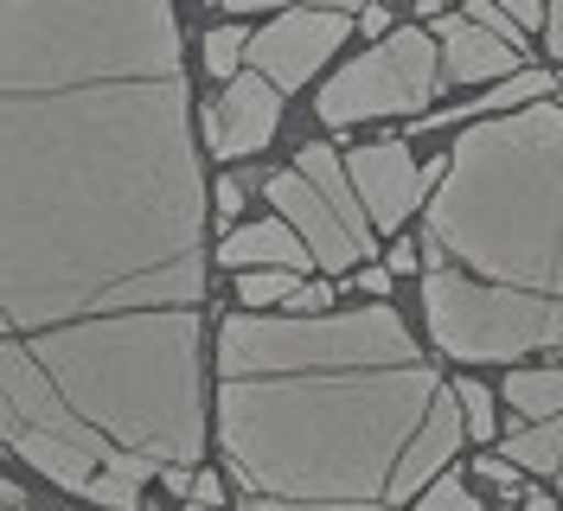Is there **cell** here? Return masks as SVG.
Segmentation results:
<instances>
[{
  "mask_svg": "<svg viewBox=\"0 0 563 511\" xmlns=\"http://www.w3.org/2000/svg\"><path fill=\"white\" fill-rule=\"evenodd\" d=\"M206 211L174 0H0V442L58 492L199 467Z\"/></svg>",
  "mask_w": 563,
  "mask_h": 511,
  "instance_id": "6da1fadb",
  "label": "cell"
},
{
  "mask_svg": "<svg viewBox=\"0 0 563 511\" xmlns=\"http://www.w3.org/2000/svg\"><path fill=\"white\" fill-rule=\"evenodd\" d=\"M218 442L238 506H410L455 467L467 409L390 301L224 313Z\"/></svg>",
  "mask_w": 563,
  "mask_h": 511,
  "instance_id": "7a4b0ae2",
  "label": "cell"
},
{
  "mask_svg": "<svg viewBox=\"0 0 563 511\" xmlns=\"http://www.w3.org/2000/svg\"><path fill=\"white\" fill-rule=\"evenodd\" d=\"M422 313L461 365L563 345V102L499 109L422 204Z\"/></svg>",
  "mask_w": 563,
  "mask_h": 511,
  "instance_id": "3957f363",
  "label": "cell"
},
{
  "mask_svg": "<svg viewBox=\"0 0 563 511\" xmlns=\"http://www.w3.org/2000/svg\"><path fill=\"white\" fill-rule=\"evenodd\" d=\"M435 97V38L422 26L378 38V52H358L346 70H333V84L320 90V122L340 135L372 115H422V102Z\"/></svg>",
  "mask_w": 563,
  "mask_h": 511,
  "instance_id": "277c9868",
  "label": "cell"
},
{
  "mask_svg": "<svg viewBox=\"0 0 563 511\" xmlns=\"http://www.w3.org/2000/svg\"><path fill=\"white\" fill-rule=\"evenodd\" d=\"M269 199L282 204V218L308 237V249L320 256V269L327 275H346L358 256H372V243H378V224H372V211H346L340 199H327L320 192V179L301 160L288 173H269Z\"/></svg>",
  "mask_w": 563,
  "mask_h": 511,
  "instance_id": "5b68a950",
  "label": "cell"
},
{
  "mask_svg": "<svg viewBox=\"0 0 563 511\" xmlns=\"http://www.w3.org/2000/svg\"><path fill=\"white\" fill-rule=\"evenodd\" d=\"M352 20L358 13H340V7H288L282 20H269L263 33L250 38V70H263L282 90H301L340 45H346Z\"/></svg>",
  "mask_w": 563,
  "mask_h": 511,
  "instance_id": "8992f818",
  "label": "cell"
},
{
  "mask_svg": "<svg viewBox=\"0 0 563 511\" xmlns=\"http://www.w3.org/2000/svg\"><path fill=\"white\" fill-rule=\"evenodd\" d=\"M346 173L358 186V199H365V211H372V224L378 231H404V218L422 204V192H435L449 179V160L417 167L404 141H378V147H352Z\"/></svg>",
  "mask_w": 563,
  "mask_h": 511,
  "instance_id": "52a82bcc",
  "label": "cell"
},
{
  "mask_svg": "<svg viewBox=\"0 0 563 511\" xmlns=\"http://www.w3.org/2000/svg\"><path fill=\"white\" fill-rule=\"evenodd\" d=\"M282 84H269L263 70H250V77H231L224 84V97L218 109L206 115V135H211V154H224V160H238V154H256V147H269L282 122Z\"/></svg>",
  "mask_w": 563,
  "mask_h": 511,
  "instance_id": "ba28073f",
  "label": "cell"
},
{
  "mask_svg": "<svg viewBox=\"0 0 563 511\" xmlns=\"http://www.w3.org/2000/svg\"><path fill=\"white\" fill-rule=\"evenodd\" d=\"M435 33H442V77H449V84H499V77L526 70V52H519L512 38L487 33V26L467 20V13H442Z\"/></svg>",
  "mask_w": 563,
  "mask_h": 511,
  "instance_id": "9c48e42d",
  "label": "cell"
},
{
  "mask_svg": "<svg viewBox=\"0 0 563 511\" xmlns=\"http://www.w3.org/2000/svg\"><path fill=\"white\" fill-rule=\"evenodd\" d=\"M218 263L224 269H320V256L308 249V237L288 224V218H269V224H250V231H224V249H218Z\"/></svg>",
  "mask_w": 563,
  "mask_h": 511,
  "instance_id": "30bf717a",
  "label": "cell"
},
{
  "mask_svg": "<svg viewBox=\"0 0 563 511\" xmlns=\"http://www.w3.org/2000/svg\"><path fill=\"white\" fill-rule=\"evenodd\" d=\"M558 90V77L551 70H538V65H526V70H512V77H499L481 102H455V109H435V115H417L422 129H442V122H461V115H487V109H526V102H544Z\"/></svg>",
  "mask_w": 563,
  "mask_h": 511,
  "instance_id": "8fae6325",
  "label": "cell"
},
{
  "mask_svg": "<svg viewBox=\"0 0 563 511\" xmlns=\"http://www.w3.org/2000/svg\"><path fill=\"white\" fill-rule=\"evenodd\" d=\"M506 403L519 409L526 422L563 415V365H551V371H512L506 377Z\"/></svg>",
  "mask_w": 563,
  "mask_h": 511,
  "instance_id": "7c38bea8",
  "label": "cell"
},
{
  "mask_svg": "<svg viewBox=\"0 0 563 511\" xmlns=\"http://www.w3.org/2000/svg\"><path fill=\"white\" fill-rule=\"evenodd\" d=\"M295 288H301V269H244V307H269V301H295Z\"/></svg>",
  "mask_w": 563,
  "mask_h": 511,
  "instance_id": "4fadbf2b",
  "label": "cell"
},
{
  "mask_svg": "<svg viewBox=\"0 0 563 511\" xmlns=\"http://www.w3.org/2000/svg\"><path fill=\"white\" fill-rule=\"evenodd\" d=\"M250 38H256V33H244V26L211 33L206 38V70H211V77H224V84H231V70H238V58L250 52Z\"/></svg>",
  "mask_w": 563,
  "mask_h": 511,
  "instance_id": "5bb4252c",
  "label": "cell"
},
{
  "mask_svg": "<svg viewBox=\"0 0 563 511\" xmlns=\"http://www.w3.org/2000/svg\"><path fill=\"white\" fill-rule=\"evenodd\" d=\"M455 390H461V409H467V435H474V442H493V397H487V384L461 377Z\"/></svg>",
  "mask_w": 563,
  "mask_h": 511,
  "instance_id": "9a60e30c",
  "label": "cell"
},
{
  "mask_svg": "<svg viewBox=\"0 0 563 511\" xmlns=\"http://www.w3.org/2000/svg\"><path fill=\"white\" fill-rule=\"evenodd\" d=\"M467 20H481V26H487V33H499V38H512V45H519V52H526V26H519V20H512V13H506V7H499V0H467Z\"/></svg>",
  "mask_w": 563,
  "mask_h": 511,
  "instance_id": "2e32d148",
  "label": "cell"
},
{
  "mask_svg": "<svg viewBox=\"0 0 563 511\" xmlns=\"http://www.w3.org/2000/svg\"><path fill=\"white\" fill-rule=\"evenodd\" d=\"M422 506H449V511H481V499L461 486L455 474H435L429 486H422Z\"/></svg>",
  "mask_w": 563,
  "mask_h": 511,
  "instance_id": "e0dca14e",
  "label": "cell"
},
{
  "mask_svg": "<svg viewBox=\"0 0 563 511\" xmlns=\"http://www.w3.org/2000/svg\"><path fill=\"white\" fill-rule=\"evenodd\" d=\"M218 7H231V20H238V13H263V7H282V0H218ZM288 7H340V13H365L372 0H288Z\"/></svg>",
  "mask_w": 563,
  "mask_h": 511,
  "instance_id": "ac0fdd59",
  "label": "cell"
},
{
  "mask_svg": "<svg viewBox=\"0 0 563 511\" xmlns=\"http://www.w3.org/2000/svg\"><path fill=\"white\" fill-rule=\"evenodd\" d=\"M211 211H218V224L231 231V218L244 211V186H238V179H218V186H211Z\"/></svg>",
  "mask_w": 563,
  "mask_h": 511,
  "instance_id": "d6986e66",
  "label": "cell"
},
{
  "mask_svg": "<svg viewBox=\"0 0 563 511\" xmlns=\"http://www.w3.org/2000/svg\"><path fill=\"white\" fill-rule=\"evenodd\" d=\"M499 7H506V13H512L526 33H538V26L551 20V0H499Z\"/></svg>",
  "mask_w": 563,
  "mask_h": 511,
  "instance_id": "ffe728a7",
  "label": "cell"
},
{
  "mask_svg": "<svg viewBox=\"0 0 563 511\" xmlns=\"http://www.w3.org/2000/svg\"><path fill=\"white\" fill-rule=\"evenodd\" d=\"M288 307H295V313H320V307H333V288H327V281H301Z\"/></svg>",
  "mask_w": 563,
  "mask_h": 511,
  "instance_id": "44dd1931",
  "label": "cell"
},
{
  "mask_svg": "<svg viewBox=\"0 0 563 511\" xmlns=\"http://www.w3.org/2000/svg\"><path fill=\"white\" fill-rule=\"evenodd\" d=\"M231 499V486L218 474H192V506H224Z\"/></svg>",
  "mask_w": 563,
  "mask_h": 511,
  "instance_id": "7402d4cb",
  "label": "cell"
},
{
  "mask_svg": "<svg viewBox=\"0 0 563 511\" xmlns=\"http://www.w3.org/2000/svg\"><path fill=\"white\" fill-rule=\"evenodd\" d=\"M358 26H365L372 38H390V0H372V7L358 13Z\"/></svg>",
  "mask_w": 563,
  "mask_h": 511,
  "instance_id": "603a6c76",
  "label": "cell"
},
{
  "mask_svg": "<svg viewBox=\"0 0 563 511\" xmlns=\"http://www.w3.org/2000/svg\"><path fill=\"white\" fill-rule=\"evenodd\" d=\"M544 45L558 52V65H563V0H551V20H544Z\"/></svg>",
  "mask_w": 563,
  "mask_h": 511,
  "instance_id": "cb8c5ba5",
  "label": "cell"
},
{
  "mask_svg": "<svg viewBox=\"0 0 563 511\" xmlns=\"http://www.w3.org/2000/svg\"><path fill=\"white\" fill-rule=\"evenodd\" d=\"M390 275H397L390 263L385 269H358V288H365V295H390Z\"/></svg>",
  "mask_w": 563,
  "mask_h": 511,
  "instance_id": "d4e9b609",
  "label": "cell"
},
{
  "mask_svg": "<svg viewBox=\"0 0 563 511\" xmlns=\"http://www.w3.org/2000/svg\"><path fill=\"white\" fill-rule=\"evenodd\" d=\"M0 506L20 511V506H26V486H20V479H7V486H0Z\"/></svg>",
  "mask_w": 563,
  "mask_h": 511,
  "instance_id": "484cf974",
  "label": "cell"
},
{
  "mask_svg": "<svg viewBox=\"0 0 563 511\" xmlns=\"http://www.w3.org/2000/svg\"><path fill=\"white\" fill-rule=\"evenodd\" d=\"M519 499H526V511H551V506H558V499H551V492H538V486H531V492H519Z\"/></svg>",
  "mask_w": 563,
  "mask_h": 511,
  "instance_id": "4316f807",
  "label": "cell"
},
{
  "mask_svg": "<svg viewBox=\"0 0 563 511\" xmlns=\"http://www.w3.org/2000/svg\"><path fill=\"white\" fill-rule=\"evenodd\" d=\"M551 479H558V492H563V454H558V474H551Z\"/></svg>",
  "mask_w": 563,
  "mask_h": 511,
  "instance_id": "83f0119b",
  "label": "cell"
}]
</instances>
